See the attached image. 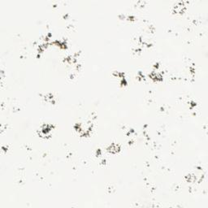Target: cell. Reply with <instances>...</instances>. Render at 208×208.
<instances>
[{"instance_id": "2", "label": "cell", "mask_w": 208, "mask_h": 208, "mask_svg": "<svg viewBox=\"0 0 208 208\" xmlns=\"http://www.w3.org/2000/svg\"><path fill=\"white\" fill-rule=\"evenodd\" d=\"M107 150V151H109V152L115 154V153H117L119 150H120V147L118 144H116V143H112V144H111L109 146H108Z\"/></svg>"}, {"instance_id": "1", "label": "cell", "mask_w": 208, "mask_h": 208, "mask_svg": "<svg viewBox=\"0 0 208 208\" xmlns=\"http://www.w3.org/2000/svg\"><path fill=\"white\" fill-rule=\"evenodd\" d=\"M185 5L184 2H177L174 6H173V11L176 13H182L184 12Z\"/></svg>"}]
</instances>
